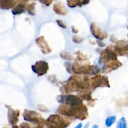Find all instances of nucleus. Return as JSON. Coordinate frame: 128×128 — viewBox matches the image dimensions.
Listing matches in <instances>:
<instances>
[{
	"mask_svg": "<svg viewBox=\"0 0 128 128\" xmlns=\"http://www.w3.org/2000/svg\"><path fill=\"white\" fill-rule=\"evenodd\" d=\"M15 4L14 0H0V8L1 9H10Z\"/></svg>",
	"mask_w": 128,
	"mask_h": 128,
	"instance_id": "f257e3e1",
	"label": "nucleus"
},
{
	"mask_svg": "<svg viewBox=\"0 0 128 128\" xmlns=\"http://www.w3.org/2000/svg\"><path fill=\"white\" fill-rule=\"evenodd\" d=\"M118 128H125L127 127L126 124V121H125V120L124 118H122L120 120V121H119L117 124Z\"/></svg>",
	"mask_w": 128,
	"mask_h": 128,
	"instance_id": "f03ea898",
	"label": "nucleus"
},
{
	"mask_svg": "<svg viewBox=\"0 0 128 128\" xmlns=\"http://www.w3.org/2000/svg\"><path fill=\"white\" fill-rule=\"evenodd\" d=\"M22 8H23V6L21 4L18 5V6H16L15 8L13 9V14H15L20 13V12H21L22 11H23V10Z\"/></svg>",
	"mask_w": 128,
	"mask_h": 128,
	"instance_id": "7ed1b4c3",
	"label": "nucleus"
},
{
	"mask_svg": "<svg viewBox=\"0 0 128 128\" xmlns=\"http://www.w3.org/2000/svg\"><path fill=\"white\" fill-rule=\"evenodd\" d=\"M115 121V116H111L109 117L107 119L106 121V125L107 126H110Z\"/></svg>",
	"mask_w": 128,
	"mask_h": 128,
	"instance_id": "20e7f679",
	"label": "nucleus"
}]
</instances>
